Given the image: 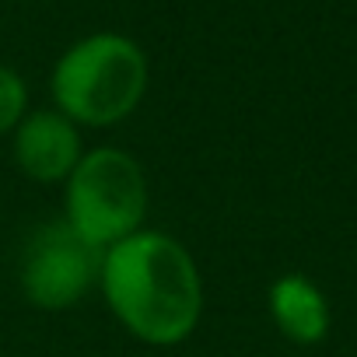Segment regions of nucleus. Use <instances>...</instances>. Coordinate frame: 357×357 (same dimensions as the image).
Returning a JSON list of instances; mask_svg holds the SVG:
<instances>
[{
    "label": "nucleus",
    "mask_w": 357,
    "mask_h": 357,
    "mask_svg": "<svg viewBox=\"0 0 357 357\" xmlns=\"http://www.w3.org/2000/svg\"><path fill=\"white\" fill-rule=\"evenodd\" d=\"M84 151V130L53 105L29 109L11 130L15 168L39 186H63Z\"/></svg>",
    "instance_id": "5"
},
{
    "label": "nucleus",
    "mask_w": 357,
    "mask_h": 357,
    "mask_svg": "<svg viewBox=\"0 0 357 357\" xmlns=\"http://www.w3.org/2000/svg\"><path fill=\"white\" fill-rule=\"evenodd\" d=\"M98 294L119 329L144 347L186 343L207 305L197 256L161 228H140L102 252Z\"/></svg>",
    "instance_id": "1"
},
{
    "label": "nucleus",
    "mask_w": 357,
    "mask_h": 357,
    "mask_svg": "<svg viewBox=\"0 0 357 357\" xmlns=\"http://www.w3.org/2000/svg\"><path fill=\"white\" fill-rule=\"evenodd\" d=\"M151 60L123 32H88L74 39L50 70V105L81 130L126 123L147 98Z\"/></svg>",
    "instance_id": "2"
},
{
    "label": "nucleus",
    "mask_w": 357,
    "mask_h": 357,
    "mask_svg": "<svg viewBox=\"0 0 357 357\" xmlns=\"http://www.w3.org/2000/svg\"><path fill=\"white\" fill-rule=\"evenodd\" d=\"M266 312L277 333L298 347H315L329 336L333 308L326 291L305 273H284L266 291Z\"/></svg>",
    "instance_id": "6"
},
{
    "label": "nucleus",
    "mask_w": 357,
    "mask_h": 357,
    "mask_svg": "<svg viewBox=\"0 0 357 357\" xmlns=\"http://www.w3.org/2000/svg\"><path fill=\"white\" fill-rule=\"evenodd\" d=\"M151 186L147 172L126 147L98 144L81 154L63 183V221L88 245L109 249L147 228Z\"/></svg>",
    "instance_id": "3"
},
{
    "label": "nucleus",
    "mask_w": 357,
    "mask_h": 357,
    "mask_svg": "<svg viewBox=\"0 0 357 357\" xmlns=\"http://www.w3.org/2000/svg\"><path fill=\"white\" fill-rule=\"evenodd\" d=\"M32 109L25 77L11 67L0 63V137H11V130L22 123V116Z\"/></svg>",
    "instance_id": "7"
},
{
    "label": "nucleus",
    "mask_w": 357,
    "mask_h": 357,
    "mask_svg": "<svg viewBox=\"0 0 357 357\" xmlns=\"http://www.w3.org/2000/svg\"><path fill=\"white\" fill-rule=\"evenodd\" d=\"M102 249L88 245L63 218L32 228L18 256L22 298L39 312H70L98 291Z\"/></svg>",
    "instance_id": "4"
}]
</instances>
